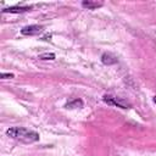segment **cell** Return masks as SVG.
Instances as JSON below:
<instances>
[{
  "instance_id": "6da1fadb",
  "label": "cell",
  "mask_w": 156,
  "mask_h": 156,
  "mask_svg": "<svg viewBox=\"0 0 156 156\" xmlns=\"http://www.w3.org/2000/svg\"><path fill=\"white\" fill-rule=\"evenodd\" d=\"M6 135L15 139V140H18L21 143H24V144H30V143H34V141L39 140V134L37 132L23 128V127L9 128L6 130Z\"/></svg>"
},
{
  "instance_id": "7a4b0ae2",
  "label": "cell",
  "mask_w": 156,
  "mask_h": 156,
  "mask_svg": "<svg viewBox=\"0 0 156 156\" xmlns=\"http://www.w3.org/2000/svg\"><path fill=\"white\" fill-rule=\"evenodd\" d=\"M104 101L108 105H115V106H118L121 108H129V106H130V104L126 102L121 98H115V96H111V95H105Z\"/></svg>"
},
{
  "instance_id": "3957f363",
  "label": "cell",
  "mask_w": 156,
  "mask_h": 156,
  "mask_svg": "<svg viewBox=\"0 0 156 156\" xmlns=\"http://www.w3.org/2000/svg\"><path fill=\"white\" fill-rule=\"evenodd\" d=\"M41 32H43V26H39V24L26 26L21 29V34L23 35H38Z\"/></svg>"
},
{
  "instance_id": "277c9868",
  "label": "cell",
  "mask_w": 156,
  "mask_h": 156,
  "mask_svg": "<svg viewBox=\"0 0 156 156\" xmlns=\"http://www.w3.org/2000/svg\"><path fill=\"white\" fill-rule=\"evenodd\" d=\"M30 6H11V7H7V9H4L2 12L4 13H22V12H27V11H30Z\"/></svg>"
},
{
  "instance_id": "5b68a950",
  "label": "cell",
  "mask_w": 156,
  "mask_h": 156,
  "mask_svg": "<svg viewBox=\"0 0 156 156\" xmlns=\"http://www.w3.org/2000/svg\"><path fill=\"white\" fill-rule=\"evenodd\" d=\"M104 4L102 2H100V1H93V0H85V1H83L82 2V6L84 7V9H88V10H95V9H99V7H101Z\"/></svg>"
},
{
  "instance_id": "8992f818",
  "label": "cell",
  "mask_w": 156,
  "mask_h": 156,
  "mask_svg": "<svg viewBox=\"0 0 156 156\" xmlns=\"http://www.w3.org/2000/svg\"><path fill=\"white\" fill-rule=\"evenodd\" d=\"M101 61H102L105 65H113V63L117 62L116 57L112 56L111 54H104V55L101 56Z\"/></svg>"
},
{
  "instance_id": "52a82bcc",
  "label": "cell",
  "mask_w": 156,
  "mask_h": 156,
  "mask_svg": "<svg viewBox=\"0 0 156 156\" xmlns=\"http://www.w3.org/2000/svg\"><path fill=\"white\" fill-rule=\"evenodd\" d=\"M83 106V101L80 100V99H74V100H72L71 102H68V104H66V108H76V107H82Z\"/></svg>"
},
{
  "instance_id": "ba28073f",
  "label": "cell",
  "mask_w": 156,
  "mask_h": 156,
  "mask_svg": "<svg viewBox=\"0 0 156 156\" xmlns=\"http://www.w3.org/2000/svg\"><path fill=\"white\" fill-rule=\"evenodd\" d=\"M39 58L40 60H54L55 58V54L54 52H45V54L39 55Z\"/></svg>"
},
{
  "instance_id": "9c48e42d",
  "label": "cell",
  "mask_w": 156,
  "mask_h": 156,
  "mask_svg": "<svg viewBox=\"0 0 156 156\" xmlns=\"http://www.w3.org/2000/svg\"><path fill=\"white\" fill-rule=\"evenodd\" d=\"M1 78L2 79H7V78H13L12 73H1Z\"/></svg>"
},
{
  "instance_id": "30bf717a",
  "label": "cell",
  "mask_w": 156,
  "mask_h": 156,
  "mask_svg": "<svg viewBox=\"0 0 156 156\" xmlns=\"http://www.w3.org/2000/svg\"><path fill=\"white\" fill-rule=\"evenodd\" d=\"M154 101H155V102H156V96H155V99H154Z\"/></svg>"
}]
</instances>
